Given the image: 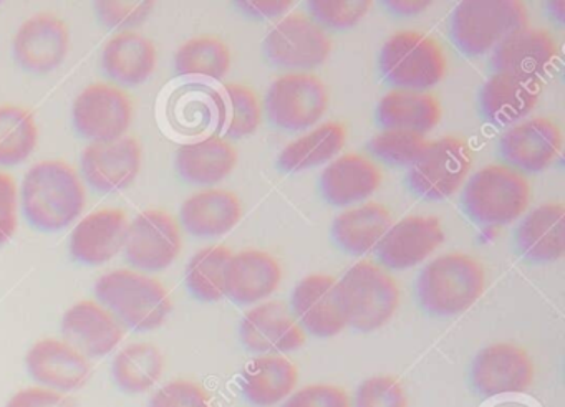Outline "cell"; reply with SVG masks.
Returning a JSON list of instances; mask_svg holds the SVG:
<instances>
[{
	"instance_id": "7bdbcfd3",
	"label": "cell",
	"mask_w": 565,
	"mask_h": 407,
	"mask_svg": "<svg viewBox=\"0 0 565 407\" xmlns=\"http://www.w3.org/2000/svg\"><path fill=\"white\" fill-rule=\"evenodd\" d=\"M154 2H95V12L110 29L124 32L135 30L150 19Z\"/></svg>"
},
{
	"instance_id": "e0dca14e",
	"label": "cell",
	"mask_w": 565,
	"mask_h": 407,
	"mask_svg": "<svg viewBox=\"0 0 565 407\" xmlns=\"http://www.w3.org/2000/svg\"><path fill=\"white\" fill-rule=\"evenodd\" d=\"M61 330L65 343L88 360L107 356L125 336L124 323L97 300L72 304L62 317Z\"/></svg>"
},
{
	"instance_id": "d4e9b609",
	"label": "cell",
	"mask_w": 565,
	"mask_h": 407,
	"mask_svg": "<svg viewBox=\"0 0 565 407\" xmlns=\"http://www.w3.org/2000/svg\"><path fill=\"white\" fill-rule=\"evenodd\" d=\"M157 63V45L137 30L115 33L102 52L105 73L121 88L143 85L153 75Z\"/></svg>"
},
{
	"instance_id": "4316f807",
	"label": "cell",
	"mask_w": 565,
	"mask_h": 407,
	"mask_svg": "<svg viewBox=\"0 0 565 407\" xmlns=\"http://www.w3.org/2000/svg\"><path fill=\"white\" fill-rule=\"evenodd\" d=\"M243 217V204L227 189H203L181 205V225L196 237H221L233 231Z\"/></svg>"
},
{
	"instance_id": "f35d334b",
	"label": "cell",
	"mask_w": 565,
	"mask_h": 407,
	"mask_svg": "<svg viewBox=\"0 0 565 407\" xmlns=\"http://www.w3.org/2000/svg\"><path fill=\"white\" fill-rule=\"evenodd\" d=\"M223 92V122L226 126V136L246 138L254 135L263 122V105L257 93L243 83H226Z\"/></svg>"
},
{
	"instance_id": "e575fe53",
	"label": "cell",
	"mask_w": 565,
	"mask_h": 407,
	"mask_svg": "<svg viewBox=\"0 0 565 407\" xmlns=\"http://www.w3.org/2000/svg\"><path fill=\"white\" fill-rule=\"evenodd\" d=\"M164 371V356L153 343H131L118 351L111 363L115 383L127 394L153 389Z\"/></svg>"
},
{
	"instance_id": "f1b7e54d",
	"label": "cell",
	"mask_w": 565,
	"mask_h": 407,
	"mask_svg": "<svg viewBox=\"0 0 565 407\" xmlns=\"http://www.w3.org/2000/svg\"><path fill=\"white\" fill-rule=\"evenodd\" d=\"M299 371L282 354H259L241 374V390L256 407H273L296 390Z\"/></svg>"
},
{
	"instance_id": "4fadbf2b",
	"label": "cell",
	"mask_w": 565,
	"mask_h": 407,
	"mask_svg": "<svg viewBox=\"0 0 565 407\" xmlns=\"http://www.w3.org/2000/svg\"><path fill=\"white\" fill-rule=\"evenodd\" d=\"M72 35L67 22L52 12L29 17L12 39L15 60L32 73H51L71 52Z\"/></svg>"
},
{
	"instance_id": "d6a6232c",
	"label": "cell",
	"mask_w": 565,
	"mask_h": 407,
	"mask_svg": "<svg viewBox=\"0 0 565 407\" xmlns=\"http://www.w3.org/2000/svg\"><path fill=\"white\" fill-rule=\"evenodd\" d=\"M392 225V212L386 205L366 202L342 212L333 221L332 234L337 244L350 254L366 255L375 250Z\"/></svg>"
},
{
	"instance_id": "c3c4849f",
	"label": "cell",
	"mask_w": 565,
	"mask_h": 407,
	"mask_svg": "<svg viewBox=\"0 0 565 407\" xmlns=\"http://www.w3.org/2000/svg\"><path fill=\"white\" fill-rule=\"evenodd\" d=\"M244 12L263 19H276L289 12L294 7L290 0H269V2H237Z\"/></svg>"
},
{
	"instance_id": "8992f818",
	"label": "cell",
	"mask_w": 565,
	"mask_h": 407,
	"mask_svg": "<svg viewBox=\"0 0 565 407\" xmlns=\"http://www.w3.org/2000/svg\"><path fill=\"white\" fill-rule=\"evenodd\" d=\"M380 68L396 88L426 92L445 78L448 60L443 46L428 33L398 30L383 43Z\"/></svg>"
},
{
	"instance_id": "5b68a950",
	"label": "cell",
	"mask_w": 565,
	"mask_h": 407,
	"mask_svg": "<svg viewBox=\"0 0 565 407\" xmlns=\"http://www.w3.org/2000/svg\"><path fill=\"white\" fill-rule=\"evenodd\" d=\"M525 172L511 164L492 162L479 169L465 189L469 215L481 224L504 225L518 221L531 204Z\"/></svg>"
},
{
	"instance_id": "484cf974",
	"label": "cell",
	"mask_w": 565,
	"mask_h": 407,
	"mask_svg": "<svg viewBox=\"0 0 565 407\" xmlns=\"http://www.w3.org/2000/svg\"><path fill=\"white\" fill-rule=\"evenodd\" d=\"M383 175L379 165L360 154L347 152L333 159L322 172V192L333 205H350L365 201L382 185Z\"/></svg>"
},
{
	"instance_id": "6da1fadb",
	"label": "cell",
	"mask_w": 565,
	"mask_h": 407,
	"mask_svg": "<svg viewBox=\"0 0 565 407\" xmlns=\"http://www.w3.org/2000/svg\"><path fill=\"white\" fill-rule=\"evenodd\" d=\"M19 202L34 227L58 232L81 217L87 204V189L74 165L64 159H45L25 172Z\"/></svg>"
},
{
	"instance_id": "ac0fdd59",
	"label": "cell",
	"mask_w": 565,
	"mask_h": 407,
	"mask_svg": "<svg viewBox=\"0 0 565 407\" xmlns=\"http://www.w3.org/2000/svg\"><path fill=\"white\" fill-rule=\"evenodd\" d=\"M292 313L317 338H333L347 328L339 280L332 275L312 274L294 288Z\"/></svg>"
},
{
	"instance_id": "44dd1931",
	"label": "cell",
	"mask_w": 565,
	"mask_h": 407,
	"mask_svg": "<svg viewBox=\"0 0 565 407\" xmlns=\"http://www.w3.org/2000/svg\"><path fill=\"white\" fill-rule=\"evenodd\" d=\"M558 55L555 36L547 29L522 26L505 36L494 52L492 65L498 72L541 82Z\"/></svg>"
},
{
	"instance_id": "8fae6325",
	"label": "cell",
	"mask_w": 565,
	"mask_h": 407,
	"mask_svg": "<svg viewBox=\"0 0 565 407\" xmlns=\"http://www.w3.org/2000/svg\"><path fill=\"white\" fill-rule=\"evenodd\" d=\"M329 103L326 83L309 72L284 73L267 93L270 119L292 131L317 125L329 109Z\"/></svg>"
},
{
	"instance_id": "7402d4cb",
	"label": "cell",
	"mask_w": 565,
	"mask_h": 407,
	"mask_svg": "<svg viewBox=\"0 0 565 407\" xmlns=\"http://www.w3.org/2000/svg\"><path fill=\"white\" fill-rule=\"evenodd\" d=\"M128 224L127 212L117 207L98 208L85 215L72 231V257L87 265L114 260L124 251Z\"/></svg>"
},
{
	"instance_id": "836d02e7",
	"label": "cell",
	"mask_w": 565,
	"mask_h": 407,
	"mask_svg": "<svg viewBox=\"0 0 565 407\" xmlns=\"http://www.w3.org/2000/svg\"><path fill=\"white\" fill-rule=\"evenodd\" d=\"M347 142L342 122L327 121L307 135L294 139L279 154V165L286 172L306 171L332 161Z\"/></svg>"
},
{
	"instance_id": "30bf717a",
	"label": "cell",
	"mask_w": 565,
	"mask_h": 407,
	"mask_svg": "<svg viewBox=\"0 0 565 407\" xmlns=\"http://www.w3.org/2000/svg\"><path fill=\"white\" fill-rule=\"evenodd\" d=\"M472 165L468 142L458 136L428 141L409 169V184L419 195L441 201L458 192Z\"/></svg>"
},
{
	"instance_id": "ba28073f",
	"label": "cell",
	"mask_w": 565,
	"mask_h": 407,
	"mask_svg": "<svg viewBox=\"0 0 565 407\" xmlns=\"http://www.w3.org/2000/svg\"><path fill=\"white\" fill-rule=\"evenodd\" d=\"M72 118L82 138L90 142L124 138L135 118L130 93L115 83H90L72 106Z\"/></svg>"
},
{
	"instance_id": "74e56055",
	"label": "cell",
	"mask_w": 565,
	"mask_h": 407,
	"mask_svg": "<svg viewBox=\"0 0 565 407\" xmlns=\"http://www.w3.org/2000/svg\"><path fill=\"white\" fill-rule=\"evenodd\" d=\"M233 251L224 245H207L191 257L186 265V285L201 301H220L226 297L224 280Z\"/></svg>"
},
{
	"instance_id": "52a82bcc",
	"label": "cell",
	"mask_w": 565,
	"mask_h": 407,
	"mask_svg": "<svg viewBox=\"0 0 565 407\" xmlns=\"http://www.w3.org/2000/svg\"><path fill=\"white\" fill-rule=\"evenodd\" d=\"M529 25V10L512 0H466L452 13L451 30L456 45L479 56L494 50L505 36Z\"/></svg>"
},
{
	"instance_id": "603a6c76",
	"label": "cell",
	"mask_w": 565,
	"mask_h": 407,
	"mask_svg": "<svg viewBox=\"0 0 565 407\" xmlns=\"http://www.w3.org/2000/svg\"><path fill=\"white\" fill-rule=\"evenodd\" d=\"M562 151V131L554 119L532 118L518 122L501 138V152L519 171L541 172Z\"/></svg>"
},
{
	"instance_id": "7dc6e473",
	"label": "cell",
	"mask_w": 565,
	"mask_h": 407,
	"mask_svg": "<svg viewBox=\"0 0 565 407\" xmlns=\"http://www.w3.org/2000/svg\"><path fill=\"white\" fill-rule=\"evenodd\" d=\"M4 407H75L67 394L47 387L32 386L18 390Z\"/></svg>"
},
{
	"instance_id": "f6af8a7d",
	"label": "cell",
	"mask_w": 565,
	"mask_h": 407,
	"mask_svg": "<svg viewBox=\"0 0 565 407\" xmlns=\"http://www.w3.org/2000/svg\"><path fill=\"white\" fill-rule=\"evenodd\" d=\"M282 407H352V400L335 384H309L290 394Z\"/></svg>"
},
{
	"instance_id": "3957f363",
	"label": "cell",
	"mask_w": 565,
	"mask_h": 407,
	"mask_svg": "<svg viewBox=\"0 0 565 407\" xmlns=\"http://www.w3.org/2000/svg\"><path fill=\"white\" fill-rule=\"evenodd\" d=\"M486 290V270L472 255L449 251L433 258L418 278L423 307L441 317L465 313Z\"/></svg>"
},
{
	"instance_id": "ee69618b",
	"label": "cell",
	"mask_w": 565,
	"mask_h": 407,
	"mask_svg": "<svg viewBox=\"0 0 565 407\" xmlns=\"http://www.w3.org/2000/svg\"><path fill=\"white\" fill-rule=\"evenodd\" d=\"M148 407H211V397L194 381L174 379L151 396Z\"/></svg>"
},
{
	"instance_id": "277c9868",
	"label": "cell",
	"mask_w": 565,
	"mask_h": 407,
	"mask_svg": "<svg viewBox=\"0 0 565 407\" xmlns=\"http://www.w3.org/2000/svg\"><path fill=\"white\" fill-rule=\"evenodd\" d=\"M339 291L347 326L363 333L385 326L398 310V283L372 260H360L350 267L339 281Z\"/></svg>"
},
{
	"instance_id": "ffe728a7",
	"label": "cell",
	"mask_w": 565,
	"mask_h": 407,
	"mask_svg": "<svg viewBox=\"0 0 565 407\" xmlns=\"http://www.w3.org/2000/svg\"><path fill=\"white\" fill-rule=\"evenodd\" d=\"M443 242L445 231L439 218L408 215L388 228L375 250L385 267L406 270L426 260Z\"/></svg>"
},
{
	"instance_id": "d6986e66",
	"label": "cell",
	"mask_w": 565,
	"mask_h": 407,
	"mask_svg": "<svg viewBox=\"0 0 565 407\" xmlns=\"http://www.w3.org/2000/svg\"><path fill=\"white\" fill-rule=\"evenodd\" d=\"M25 366L39 386L64 394L81 389L92 376L90 360L57 338L32 344L25 354Z\"/></svg>"
},
{
	"instance_id": "7a4b0ae2",
	"label": "cell",
	"mask_w": 565,
	"mask_h": 407,
	"mask_svg": "<svg viewBox=\"0 0 565 407\" xmlns=\"http://www.w3.org/2000/svg\"><path fill=\"white\" fill-rule=\"evenodd\" d=\"M95 297L124 326L137 331L158 330L173 311L170 290L158 278L135 268L102 275L95 283Z\"/></svg>"
},
{
	"instance_id": "f907efd6",
	"label": "cell",
	"mask_w": 565,
	"mask_h": 407,
	"mask_svg": "<svg viewBox=\"0 0 565 407\" xmlns=\"http://www.w3.org/2000/svg\"><path fill=\"white\" fill-rule=\"evenodd\" d=\"M551 9L555 10V12H558V19H561V20L564 19V9H565L564 2H552Z\"/></svg>"
},
{
	"instance_id": "ab89813d",
	"label": "cell",
	"mask_w": 565,
	"mask_h": 407,
	"mask_svg": "<svg viewBox=\"0 0 565 407\" xmlns=\"http://www.w3.org/2000/svg\"><path fill=\"white\" fill-rule=\"evenodd\" d=\"M428 144L425 135L408 129H385L370 142V148L383 161L413 165Z\"/></svg>"
},
{
	"instance_id": "83f0119b",
	"label": "cell",
	"mask_w": 565,
	"mask_h": 407,
	"mask_svg": "<svg viewBox=\"0 0 565 407\" xmlns=\"http://www.w3.org/2000/svg\"><path fill=\"white\" fill-rule=\"evenodd\" d=\"M541 98V82L495 72L481 89V108L495 126H508L531 115Z\"/></svg>"
},
{
	"instance_id": "7c38bea8",
	"label": "cell",
	"mask_w": 565,
	"mask_h": 407,
	"mask_svg": "<svg viewBox=\"0 0 565 407\" xmlns=\"http://www.w3.org/2000/svg\"><path fill=\"white\" fill-rule=\"evenodd\" d=\"M266 53L276 65L290 69H313L332 53V39L326 26L312 17L292 13L284 17L266 36Z\"/></svg>"
},
{
	"instance_id": "b9f144b4",
	"label": "cell",
	"mask_w": 565,
	"mask_h": 407,
	"mask_svg": "<svg viewBox=\"0 0 565 407\" xmlns=\"http://www.w3.org/2000/svg\"><path fill=\"white\" fill-rule=\"evenodd\" d=\"M372 9V2H333V0H310L312 19L330 29H349L356 25Z\"/></svg>"
},
{
	"instance_id": "4dcf8cb0",
	"label": "cell",
	"mask_w": 565,
	"mask_h": 407,
	"mask_svg": "<svg viewBox=\"0 0 565 407\" xmlns=\"http://www.w3.org/2000/svg\"><path fill=\"white\" fill-rule=\"evenodd\" d=\"M521 250L535 261H555L565 254V205L548 201L522 221L518 232Z\"/></svg>"
},
{
	"instance_id": "bcb514c9",
	"label": "cell",
	"mask_w": 565,
	"mask_h": 407,
	"mask_svg": "<svg viewBox=\"0 0 565 407\" xmlns=\"http://www.w3.org/2000/svg\"><path fill=\"white\" fill-rule=\"evenodd\" d=\"M19 225V188L9 172L0 171V245L8 244Z\"/></svg>"
},
{
	"instance_id": "681fc988",
	"label": "cell",
	"mask_w": 565,
	"mask_h": 407,
	"mask_svg": "<svg viewBox=\"0 0 565 407\" xmlns=\"http://www.w3.org/2000/svg\"><path fill=\"white\" fill-rule=\"evenodd\" d=\"M386 3L402 15H418L431 6V2H419V0H413V2H409V0H393V2Z\"/></svg>"
},
{
	"instance_id": "9a60e30c",
	"label": "cell",
	"mask_w": 565,
	"mask_h": 407,
	"mask_svg": "<svg viewBox=\"0 0 565 407\" xmlns=\"http://www.w3.org/2000/svg\"><path fill=\"white\" fill-rule=\"evenodd\" d=\"M534 374V361L518 344H491L472 361V384L484 397L525 393Z\"/></svg>"
},
{
	"instance_id": "60d3db41",
	"label": "cell",
	"mask_w": 565,
	"mask_h": 407,
	"mask_svg": "<svg viewBox=\"0 0 565 407\" xmlns=\"http://www.w3.org/2000/svg\"><path fill=\"white\" fill-rule=\"evenodd\" d=\"M355 407H408V394L398 377L376 374L360 384Z\"/></svg>"
},
{
	"instance_id": "cb8c5ba5",
	"label": "cell",
	"mask_w": 565,
	"mask_h": 407,
	"mask_svg": "<svg viewBox=\"0 0 565 407\" xmlns=\"http://www.w3.org/2000/svg\"><path fill=\"white\" fill-rule=\"evenodd\" d=\"M282 268L274 255L263 250L233 254L226 268V297L241 304L266 300L279 288Z\"/></svg>"
},
{
	"instance_id": "5bb4252c",
	"label": "cell",
	"mask_w": 565,
	"mask_h": 407,
	"mask_svg": "<svg viewBox=\"0 0 565 407\" xmlns=\"http://www.w3.org/2000/svg\"><path fill=\"white\" fill-rule=\"evenodd\" d=\"M143 164V148L131 136L114 141L90 142L82 152L85 181L98 192L124 191L137 181Z\"/></svg>"
},
{
	"instance_id": "f546056e",
	"label": "cell",
	"mask_w": 565,
	"mask_h": 407,
	"mask_svg": "<svg viewBox=\"0 0 565 407\" xmlns=\"http://www.w3.org/2000/svg\"><path fill=\"white\" fill-rule=\"evenodd\" d=\"M236 164L237 151L233 142L217 135L186 142L177 151L178 172L193 184H217L234 171Z\"/></svg>"
},
{
	"instance_id": "1f68e13d",
	"label": "cell",
	"mask_w": 565,
	"mask_h": 407,
	"mask_svg": "<svg viewBox=\"0 0 565 407\" xmlns=\"http://www.w3.org/2000/svg\"><path fill=\"white\" fill-rule=\"evenodd\" d=\"M441 103L423 89L393 88L379 103V119L386 129L431 131L441 121Z\"/></svg>"
},
{
	"instance_id": "2e32d148",
	"label": "cell",
	"mask_w": 565,
	"mask_h": 407,
	"mask_svg": "<svg viewBox=\"0 0 565 407\" xmlns=\"http://www.w3.org/2000/svg\"><path fill=\"white\" fill-rule=\"evenodd\" d=\"M244 346L256 354H284L300 350L306 333L284 301H266L244 314L239 328Z\"/></svg>"
},
{
	"instance_id": "9c48e42d",
	"label": "cell",
	"mask_w": 565,
	"mask_h": 407,
	"mask_svg": "<svg viewBox=\"0 0 565 407\" xmlns=\"http://www.w3.org/2000/svg\"><path fill=\"white\" fill-rule=\"evenodd\" d=\"M183 248L181 224L163 208L140 212L128 224L125 255L135 270L157 274L174 264Z\"/></svg>"
},
{
	"instance_id": "d590c367",
	"label": "cell",
	"mask_w": 565,
	"mask_h": 407,
	"mask_svg": "<svg viewBox=\"0 0 565 407\" xmlns=\"http://www.w3.org/2000/svg\"><path fill=\"white\" fill-rule=\"evenodd\" d=\"M39 126L34 115L21 105H0V165H19L34 154Z\"/></svg>"
},
{
	"instance_id": "8d00e7d4",
	"label": "cell",
	"mask_w": 565,
	"mask_h": 407,
	"mask_svg": "<svg viewBox=\"0 0 565 407\" xmlns=\"http://www.w3.org/2000/svg\"><path fill=\"white\" fill-rule=\"evenodd\" d=\"M174 68L178 75L224 78L231 68L230 46L220 36H194L177 50Z\"/></svg>"
}]
</instances>
